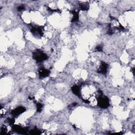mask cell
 I'll return each instance as SVG.
<instances>
[{"label": "cell", "mask_w": 135, "mask_h": 135, "mask_svg": "<svg viewBox=\"0 0 135 135\" xmlns=\"http://www.w3.org/2000/svg\"><path fill=\"white\" fill-rule=\"evenodd\" d=\"M72 91L76 95H79L80 94V89L78 87L77 85H75V86L73 87L72 88Z\"/></svg>", "instance_id": "obj_6"}, {"label": "cell", "mask_w": 135, "mask_h": 135, "mask_svg": "<svg viewBox=\"0 0 135 135\" xmlns=\"http://www.w3.org/2000/svg\"><path fill=\"white\" fill-rule=\"evenodd\" d=\"M24 111H25V109L23 107H20L17 108L16 109H14L13 111H12V115H13V116H18L21 113L23 112Z\"/></svg>", "instance_id": "obj_3"}, {"label": "cell", "mask_w": 135, "mask_h": 135, "mask_svg": "<svg viewBox=\"0 0 135 135\" xmlns=\"http://www.w3.org/2000/svg\"><path fill=\"white\" fill-rule=\"evenodd\" d=\"M49 73V72L47 70L45 69H42L40 70L39 71V75H40V76L41 77H45L47 76Z\"/></svg>", "instance_id": "obj_4"}, {"label": "cell", "mask_w": 135, "mask_h": 135, "mask_svg": "<svg viewBox=\"0 0 135 135\" xmlns=\"http://www.w3.org/2000/svg\"><path fill=\"white\" fill-rule=\"evenodd\" d=\"M34 56L35 59L38 61H42L47 58V56L45 54H43L42 52H40V51H37V52H35L34 53Z\"/></svg>", "instance_id": "obj_1"}, {"label": "cell", "mask_w": 135, "mask_h": 135, "mask_svg": "<svg viewBox=\"0 0 135 135\" xmlns=\"http://www.w3.org/2000/svg\"><path fill=\"white\" fill-rule=\"evenodd\" d=\"M107 68L108 67L107 64H105V63H102L101 64V67L100 68V71L102 73H105L107 72Z\"/></svg>", "instance_id": "obj_5"}, {"label": "cell", "mask_w": 135, "mask_h": 135, "mask_svg": "<svg viewBox=\"0 0 135 135\" xmlns=\"http://www.w3.org/2000/svg\"><path fill=\"white\" fill-rule=\"evenodd\" d=\"M99 105L102 108H107L109 105L108 99L105 97H101L99 100Z\"/></svg>", "instance_id": "obj_2"}]
</instances>
